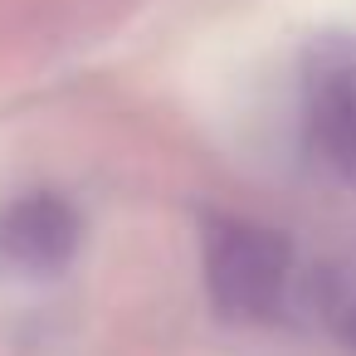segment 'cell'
<instances>
[{"label": "cell", "instance_id": "6da1fadb", "mask_svg": "<svg viewBox=\"0 0 356 356\" xmlns=\"http://www.w3.org/2000/svg\"><path fill=\"white\" fill-rule=\"evenodd\" d=\"M293 278V249L273 225L215 215L205 225V293L225 322H273Z\"/></svg>", "mask_w": 356, "mask_h": 356}, {"label": "cell", "instance_id": "7a4b0ae2", "mask_svg": "<svg viewBox=\"0 0 356 356\" xmlns=\"http://www.w3.org/2000/svg\"><path fill=\"white\" fill-rule=\"evenodd\" d=\"M302 127L312 152L356 181V40L317 35L302 54Z\"/></svg>", "mask_w": 356, "mask_h": 356}, {"label": "cell", "instance_id": "3957f363", "mask_svg": "<svg viewBox=\"0 0 356 356\" xmlns=\"http://www.w3.org/2000/svg\"><path fill=\"white\" fill-rule=\"evenodd\" d=\"M79 215L64 195L35 191L0 215V249L25 273H59L79 254Z\"/></svg>", "mask_w": 356, "mask_h": 356}, {"label": "cell", "instance_id": "277c9868", "mask_svg": "<svg viewBox=\"0 0 356 356\" xmlns=\"http://www.w3.org/2000/svg\"><path fill=\"white\" fill-rule=\"evenodd\" d=\"M337 332H341V341H346V351L356 356V302H346V312H341V322H337Z\"/></svg>", "mask_w": 356, "mask_h": 356}]
</instances>
